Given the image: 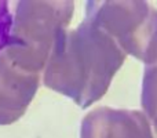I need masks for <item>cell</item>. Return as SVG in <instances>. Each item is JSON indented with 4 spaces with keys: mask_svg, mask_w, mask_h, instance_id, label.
Wrapping results in <instances>:
<instances>
[{
    "mask_svg": "<svg viewBox=\"0 0 157 138\" xmlns=\"http://www.w3.org/2000/svg\"><path fill=\"white\" fill-rule=\"evenodd\" d=\"M124 61L119 44L84 19L59 33L43 70V83L80 108H88L106 94Z\"/></svg>",
    "mask_w": 157,
    "mask_h": 138,
    "instance_id": "6da1fadb",
    "label": "cell"
},
{
    "mask_svg": "<svg viewBox=\"0 0 157 138\" xmlns=\"http://www.w3.org/2000/svg\"><path fill=\"white\" fill-rule=\"evenodd\" d=\"M75 3L22 0L15 6L10 44L4 53L19 68L39 73L46 68L51 50L73 17Z\"/></svg>",
    "mask_w": 157,
    "mask_h": 138,
    "instance_id": "7a4b0ae2",
    "label": "cell"
},
{
    "mask_svg": "<svg viewBox=\"0 0 157 138\" xmlns=\"http://www.w3.org/2000/svg\"><path fill=\"white\" fill-rule=\"evenodd\" d=\"M40 75L19 68L0 54V126L15 123L24 116L39 89Z\"/></svg>",
    "mask_w": 157,
    "mask_h": 138,
    "instance_id": "3957f363",
    "label": "cell"
},
{
    "mask_svg": "<svg viewBox=\"0 0 157 138\" xmlns=\"http://www.w3.org/2000/svg\"><path fill=\"white\" fill-rule=\"evenodd\" d=\"M80 138H153L145 113L101 106L84 116Z\"/></svg>",
    "mask_w": 157,
    "mask_h": 138,
    "instance_id": "277c9868",
    "label": "cell"
},
{
    "mask_svg": "<svg viewBox=\"0 0 157 138\" xmlns=\"http://www.w3.org/2000/svg\"><path fill=\"white\" fill-rule=\"evenodd\" d=\"M141 104L145 116L153 124V138H157V64L145 66Z\"/></svg>",
    "mask_w": 157,
    "mask_h": 138,
    "instance_id": "5b68a950",
    "label": "cell"
},
{
    "mask_svg": "<svg viewBox=\"0 0 157 138\" xmlns=\"http://www.w3.org/2000/svg\"><path fill=\"white\" fill-rule=\"evenodd\" d=\"M13 18L14 17L10 10V3L0 0V54L10 44Z\"/></svg>",
    "mask_w": 157,
    "mask_h": 138,
    "instance_id": "8992f818",
    "label": "cell"
}]
</instances>
